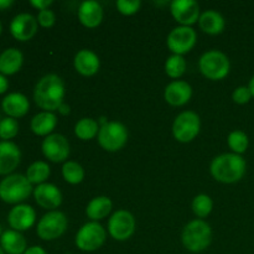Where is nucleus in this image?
Listing matches in <instances>:
<instances>
[{
  "mask_svg": "<svg viewBox=\"0 0 254 254\" xmlns=\"http://www.w3.org/2000/svg\"><path fill=\"white\" fill-rule=\"evenodd\" d=\"M192 97V87L185 81H173L166 86L164 91V98L166 103L173 107L185 106Z\"/></svg>",
  "mask_w": 254,
  "mask_h": 254,
  "instance_id": "a211bd4d",
  "label": "nucleus"
},
{
  "mask_svg": "<svg viewBox=\"0 0 254 254\" xmlns=\"http://www.w3.org/2000/svg\"><path fill=\"white\" fill-rule=\"evenodd\" d=\"M108 232L119 242L129 240L135 232V218L127 210L116 211L108 221Z\"/></svg>",
  "mask_w": 254,
  "mask_h": 254,
  "instance_id": "9b49d317",
  "label": "nucleus"
},
{
  "mask_svg": "<svg viewBox=\"0 0 254 254\" xmlns=\"http://www.w3.org/2000/svg\"><path fill=\"white\" fill-rule=\"evenodd\" d=\"M37 22H39L40 26L45 27V29H49V27H52L56 22V15L52 10L46 9V10H41L37 14Z\"/></svg>",
  "mask_w": 254,
  "mask_h": 254,
  "instance_id": "f704fd0d",
  "label": "nucleus"
},
{
  "mask_svg": "<svg viewBox=\"0 0 254 254\" xmlns=\"http://www.w3.org/2000/svg\"><path fill=\"white\" fill-rule=\"evenodd\" d=\"M2 112L10 118H21L26 116L30 109V102L25 94L19 92H12L4 97L1 102Z\"/></svg>",
  "mask_w": 254,
  "mask_h": 254,
  "instance_id": "6ab92c4d",
  "label": "nucleus"
},
{
  "mask_svg": "<svg viewBox=\"0 0 254 254\" xmlns=\"http://www.w3.org/2000/svg\"><path fill=\"white\" fill-rule=\"evenodd\" d=\"M113 208V202L107 196H97L92 198L86 207V215L93 222L103 220L111 213Z\"/></svg>",
  "mask_w": 254,
  "mask_h": 254,
  "instance_id": "a878e982",
  "label": "nucleus"
},
{
  "mask_svg": "<svg viewBox=\"0 0 254 254\" xmlns=\"http://www.w3.org/2000/svg\"><path fill=\"white\" fill-rule=\"evenodd\" d=\"M42 154L52 163H66L69 155V143L62 134L52 133L41 144Z\"/></svg>",
  "mask_w": 254,
  "mask_h": 254,
  "instance_id": "f8f14e48",
  "label": "nucleus"
},
{
  "mask_svg": "<svg viewBox=\"0 0 254 254\" xmlns=\"http://www.w3.org/2000/svg\"><path fill=\"white\" fill-rule=\"evenodd\" d=\"M184 247L192 253H200L207 250L212 242L211 226L203 220H193L184 227L181 233Z\"/></svg>",
  "mask_w": 254,
  "mask_h": 254,
  "instance_id": "7ed1b4c3",
  "label": "nucleus"
},
{
  "mask_svg": "<svg viewBox=\"0 0 254 254\" xmlns=\"http://www.w3.org/2000/svg\"><path fill=\"white\" fill-rule=\"evenodd\" d=\"M51 175V168L45 161H35L27 168L26 178L32 185H41L46 183L47 179Z\"/></svg>",
  "mask_w": 254,
  "mask_h": 254,
  "instance_id": "cd10ccee",
  "label": "nucleus"
},
{
  "mask_svg": "<svg viewBox=\"0 0 254 254\" xmlns=\"http://www.w3.org/2000/svg\"><path fill=\"white\" fill-rule=\"evenodd\" d=\"M78 20L84 27L94 29L99 26L103 20V7L98 1L86 0L78 7Z\"/></svg>",
  "mask_w": 254,
  "mask_h": 254,
  "instance_id": "aec40b11",
  "label": "nucleus"
},
{
  "mask_svg": "<svg viewBox=\"0 0 254 254\" xmlns=\"http://www.w3.org/2000/svg\"><path fill=\"white\" fill-rule=\"evenodd\" d=\"M24 254H47V252L40 246H32V247L27 248Z\"/></svg>",
  "mask_w": 254,
  "mask_h": 254,
  "instance_id": "4c0bfd02",
  "label": "nucleus"
},
{
  "mask_svg": "<svg viewBox=\"0 0 254 254\" xmlns=\"http://www.w3.org/2000/svg\"><path fill=\"white\" fill-rule=\"evenodd\" d=\"M64 83L55 73L45 74L39 79L34 88V101L39 108L44 112L59 111L60 106L64 103Z\"/></svg>",
  "mask_w": 254,
  "mask_h": 254,
  "instance_id": "f257e3e1",
  "label": "nucleus"
},
{
  "mask_svg": "<svg viewBox=\"0 0 254 254\" xmlns=\"http://www.w3.org/2000/svg\"><path fill=\"white\" fill-rule=\"evenodd\" d=\"M21 151L12 141H0V175H11L19 166Z\"/></svg>",
  "mask_w": 254,
  "mask_h": 254,
  "instance_id": "f3484780",
  "label": "nucleus"
},
{
  "mask_svg": "<svg viewBox=\"0 0 254 254\" xmlns=\"http://www.w3.org/2000/svg\"><path fill=\"white\" fill-rule=\"evenodd\" d=\"M247 164L235 153H225L213 158L210 165V173L216 181L222 184H235L245 176Z\"/></svg>",
  "mask_w": 254,
  "mask_h": 254,
  "instance_id": "f03ea898",
  "label": "nucleus"
},
{
  "mask_svg": "<svg viewBox=\"0 0 254 254\" xmlns=\"http://www.w3.org/2000/svg\"><path fill=\"white\" fill-rule=\"evenodd\" d=\"M57 126V117L56 114L52 112H40L36 116L32 117L31 123H30V128H31L32 133L36 134L39 136H49L52 134Z\"/></svg>",
  "mask_w": 254,
  "mask_h": 254,
  "instance_id": "5701e85b",
  "label": "nucleus"
},
{
  "mask_svg": "<svg viewBox=\"0 0 254 254\" xmlns=\"http://www.w3.org/2000/svg\"><path fill=\"white\" fill-rule=\"evenodd\" d=\"M0 246L6 254H24L27 243L21 232L14 230L4 231L0 237Z\"/></svg>",
  "mask_w": 254,
  "mask_h": 254,
  "instance_id": "b1692460",
  "label": "nucleus"
},
{
  "mask_svg": "<svg viewBox=\"0 0 254 254\" xmlns=\"http://www.w3.org/2000/svg\"><path fill=\"white\" fill-rule=\"evenodd\" d=\"M107 238V231L98 222H87L77 232L74 243L77 248L83 252H94L104 245Z\"/></svg>",
  "mask_w": 254,
  "mask_h": 254,
  "instance_id": "0eeeda50",
  "label": "nucleus"
},
{
  "mask_svg": "<svg viewBox=\"0 0 254 254\" xmlns=\"http://www.w3.org/2000/svg\"><path fill=\"white\" fill-rule=\"evenodd\" d=\"M73 66L79 74L84 77H91L99 71L101 61L97 54H94L91 50L83 49L77 52L74 56Z\"/></svg>",
  "mask_w": 254,
  "mask_h": 254,
  "instance_id": "412c9836",
  "label": "nucleus"
},
{
  "mask_svg": "<svg viewBox=\"0 0 254 254\" xmlns=\"http://www.w3.org/2000/svg\"><path fill=\"white\" fill-rule=\"evenodd\" d=\"M0 254H5L4 250H2V248H1V246H0Z\"/></svg>",
  "mask_w": 254,
  "mask_h": 254,
  "instance_id": "37998d69",
  "label": "nucleus"
},
{
  "mask_svg": "<svg viewBox=\"0 0 254 254\" xmlns=\"http://www.w3.org/2000/svg\"><path fill=\"white\" fill-rule=\"evenodd\" d=\"M99 124L93 118H82L74 126V134L78 139L83 141L92 140L98 135Z\"/></svg>",
  "mask_w": 254,
  "mask_h": 254,
  "instance_id": "bb28decb",
  "label": "nucleus"
},
{
  "mask_svg": "<svg viewBox=\"0 0 254 254\" xmlns=\"http://www.w3.org/2000/svg\"><path fill=\"white\" fill-rule=\"evenodd\" d=\"M62 176L71 185H78L84 179V169L77 161L68 160L62 166Z\"/></svg>",
  "mask_w": 254,
  "mask_h": 254,
  "instance_id": "c85d7f7f",
  "label": "nucleus"
},
{
  "mask_svg": "<svg viewBox=\"0 0 254 254\" xmlns=\"http://www.w3.org/2000/svg\"><path fill=\"white\" fill-rule=\"evenodd\" d=\"M188 68V64L184 56L180 55H171L168 57L165 62V73L168 74L170 78H180L184 76Z\"/></svg>",
  "mask_w": 254,
  "mask_h": 254,
  "instance_id": "c756f323",
  "label": "nucleus"
},
{
  "mask_svg": "<svg viewBox=\"0 0 254 254\" xmlns=\"http://www.w3.org/2000/svg\"><path fill=\"white\" fill-rule=\"evenodd\" d=\"M2 235V230H1V225H0V237H1Z\"/></svg>",
  "mask_w": 254,
  "mask_h": 254,
  "instance_id": "c03bdc74",
  "label": "nucleus"
},
{
  "mask_svg": "<svg viewBox=\"0 0 254 254\" xmlns=\"http://www.w3.org/2000/svg\"><path fill=\"white\" fill-rule=\"evenodd\" d=\"M170 11L180 26H191L200 19V5L195 0H174Z\"/></svg>",
  "mask_w": 254,
  "mask_h": 254,
  "instance_id": "ddd939ff",
  "label": "nucleus"
},
{
  "mask_svg": "<svg viewBox=\"0 0 254 254\" xmlns=\"http://www.w3.org/2000/svg\"><path fill=\"white\" fill-rule=\"evenodd\" d=\"M198 68L211 81H220L230 73L231 64L228 57L218 50H210L200 57Z\"/></svg>",
  "mask_w": 254,
  "mask_h": 254,
  "instance_id": "39448f33",
  "label": "nucleus"
},
{
  "mask_svg": "<svg viewBox=\"0 0 254 254\" xmlns=\"http://www.w3.org/2000/svg\"><path fill=\"white\" fill-rule=\"evenodd\" d=\"M201 119L197 113L185 111L179 114L173 123V135L180 143H190L198 135Z\"/></svg>",
  "mask_w": 254,
  "mask_h": 254,
  "instance_id": "1a4fd4ad",
  "label": "nucleus"
},
{
  "mask_svg": "<svg viewBox=\"0 0 254 254\" xmlns=\"http://www.w3.org/2000/svg\"><path fill=\"white\" fill-rule=\"evenodd\" d=\"M19 133V123L16 119L6 118L0 121V138L4 141H10V139L15 138Z\"/></svg>",
  "mask_w": 254,
  "mask_h": 254,
  "instance_id": "473e14b6",
  "label": "nucleus"
},
{
  "mask_svg": "<svg viewBox=\"0 0 254 254\" xmlns=\"http://www.w3.org/2000/svg\"><path fill=\"white\" fill-rule=\"evenodd\" d=\"M32 192V184L21 174H11L0 181V200L10 205H20Z\"/></svg>",
  "mask_w": 254,
  "mask_h": 254,
  "instance_id": "20e7f679",
  "label": "nucleus"
},
{
  "mask_svg": "<svg viewBox=\"0 0 254 254\" xmlns=\"http://www.w3.org/2000/svg\"><path fill=\"white\" fill-rule=\"evenodd\" d=\"M30 4H31L35 9H37L41 11V10L49 9L50 5L52 4V0H31V1H30Z\"/></svg>",
  "mask_w": 254,
  "mask_h": 254,
  "instance_id": "e433bc0d",
  "label": "nucleus"
},
{
  "mask_svg": "<svg viewBox=\"0 0 254 254\" xmlns=\"http://www.w3.org/2000/svg\"><path fill=\"white\" fill-rule=\"evenodd\" d=\"M252 93L247 86H241L233 91L232 99L237 104H247L252 99Z\"/></svg>",
  "mask_w": 254,
  "mask_h": 254,
  "instance_id": "c9c22d12",
  "label": "nucleus"
},
{
  "mask_svg": "<svg viewBox=\"0 0 254 254\" xmlns=\"http://www.w3.org/2000/svg\"><path fill=\"white\" fill-rule=\"evenodd\" d=\"M1 31H2V25L1 22H0V34H1Z\"/></svg>",
  "mask_w": 254,
  "mask_h": 254,
  "instance_id": "a18cd8bd",
  "label": "nucleus"
},
{
  "mask_svg": "<svg viewBox=\"0 0 254 254\" xmlns=\"http://www.w3.org/2000/svg\"><path fill=\"white\" fill-rule=\"evenodd\" d=\"M117 9L122 15L130 16V15L136 14L141 6L140 0H118L116 2Z\"/></svg>",
  "mask_w": 254,
  "mask_h": 254,
  "instance_id": "72a5a7b5",
  "label": "nucleus"
},
{
  "mask_svg": "<svg viewBox=\"0 0 254 254\" xmlns=\"http://www.w3.org/2000/svg\"><path fill=\"white\" fill-rule=\"evenodd\" d=\"M198 25L203 32L208 35H218L225 30V17L216 10H206L200 15Z\"/></svg>",
  "mask_w": 254,
  "mask_h": 254,
  "instance_id": "393cba45",
  "label": "nucleus"
},
{
  "mask_svg": "<svg viewBox=\"0 0 254 254\" xmlns=\"http://www.w3.org/2000/svg\"><path fill=\"white\" fill-rule=\"evenodd\" d=\"M7 88H9V81H7V78L4 74L0 73V94L5 93Z\"/></svg>",
  "mask_w": 254,
  "mask_h": 254,
  "instance_id": "58836bf2",
  "label": "nucleus"
},
{
  "mask_svg": "<svg viewBox=\"0 0 254 254\" xmlns=\"http://www.w3.org/2000/svg\"><path fill=\"white\" fill-rule=\"evenodd\" d=\"M39 22L34 15L29 12H21L14 16L10 22V34L17 41H29L36 35Z\"/></svg>",
  "mask_w": 254,
  "mask_h": 254,
  "instance_id": "4468645a",
  "label": "nucleus"
},
{
  "mask_svg": "<svg viewBox=\"0 0 254 254\" xmlns=\"http://www.w3.org/2000/svg\"><path fill=\"white\" fill-rule=\"evenodd\" d=\"M12 4H14L12 0H0V11H1V10H6L7 7L11 6Z\"/></svg>",
  "mask_w": 254,
  "mask_h": 254,
  "instance_id": "a19ab883",
  "label": "nucleus"
},
{
  "mask_svg": "<svg viewBox=\"0 0 254 254\" xmlns=\"http://www.w3.org/2000/svg\"><path fill=\"white\" fill-rule=\"evenodd\" d=\"M213 208V201L212 198L205 193H200V195L195 196L192 200V211L198 218L207 217L211 213Z\"/></svg>",
  "mask_w": 254,
  "mask_h": 254,
  "instance_id": "2f4dec72",
  "label": "nucleus"
},
{
  "mask_svg": "<svg viewBox=\"0 0 254 254\" xmlns=\"http://www.w3.org/2000/svg\"><path fill=\"white\" fill-rule=\"evenodd\" d=\"M248 88H250L251 93H252V96L254 97V76L251 78L250 81V84H248Z\"/></svg>",
  "mask_w": 254,
  "mask_h": 254,
  "instance_id": "79ce46f5",
  "label": "nucleus"
},
{
  "mask_svg": "<svg viewBox=\"0 0 254 254\" xmlns=\"http://www.w3.org/2000/svg\"><path fill=\"white\" fill-rule=\"evenodd\" d=\"M36 221V212L34 208L26 203H20L15 205L7 215V222L11 230L22 232L27 231L35 225Z\"/></svg>",
  "mask_w": 254,
  "mask_h": 254,
  "instance_id": "2eb2a0df",
  "label": "nucleus"
},
{
  "mask_svg": "<svg viewBox=\"0 0 254 254\" xmlns=\"http://www.w3.org/2000/svg\"><path fill=\"white\" fill-rule=\"evenodd\" d=\"M22 64H24V55L15 47L6 49L0 54V73L4 76H10L19 72Z\"/></svg>",
  "mask_w": 254,
  "mask_h": 254,
  "instance_id": "4be33fe9",
  "label": "nucleus"
},
{
  "mask_svg": "<svg viewBox=\"0 0 254 254\" xmlns=\"http://www.w3.org/2000/svg\"><path fill=\"white\" fill-rule=\"evenodd\" d=\"M227 143L233 153L238 154V155H242L243 153L247 151L248 145H250V139H248V135L245 131L233 130L228 135Z\"/></svg>",
  "mask_w": 254,
  "mask_h": 254,
  "instance_id": "7c9ffc66",
  "label": "nucleus"
},
{
  "mask_svg": "<svg viewBox=\"0 0 254 254\" xmlns=\"http://www.w3.org/2000/svg\"><path fill=\"white\" fill-rule=\"evenodd\" d=\"M34 197L40 207L55 211L62 203V192L56 185L50 183L37 185L34 189Z\"/></svg>",
  "mask_w": 254,
  "mask_h": 254,
  "instance_id": "dca6fc26",
  "label": "nucleus"
},
{
  "mask_svg": "<svg viewBox=\"0 0 254 254\" xmlns=\"http://www.w3.org/2000/svg\"><path fill=\"white\" fill-rule=\"evenodd\" d=\"M59 113L61 114V116H68V114L71 113V107H69L68 104H66L64 102V103H62L61 106H60Z\"/></svg>",
  "mask_w": 254,
  "mask_h": 254,
  "instance_id": "ea45409f",
  "label": "nucleus"
},
{
  "mask_svg": "<svg viewBox=\"0 0 254 254\" xmlns=\"http://www.w3.org/2000/svg\"><path fill=\"white\" fill-rule=\"evenodd\" d=\"M67 225L68 221L64 212L57 210L49 211L46 215L40 218L37 223V236L42 241H55L66 232Z\"/></svg>",
  "mask_w": 254,
  "mask_h": 254,
  "instance_id": "6e6552de",
  "label": "nucleus"
},
{
  "mask_svg": "<svg viewBox=\"0 0 254 254\" xmlns=\"http://www.w3.org/2000/svg\"><path fill=\"white\" fill-rule=\"evenodd\" d=\"M98 144L109 153L123 149L128 141V129L121 122L112 121L102 126L98 131Z\"/></svg>",
  "mask_w": 254,
  "mask_h": 254,
  "instance_id": "423d86ee",
  "label": "nucleus"
},
{
  "mask_svg": "<svg viewBox=\"0 0 254 254\" xmlns=\"http://www.w3.org/2000/svg\"><path fill=\"white\" fill-rule=\"evenodd\" d=\"M197 34L191 26H178L170 31L166 39V45L173 55L188 54L195 47Z\"/></svg>",
  "mask_w": 254,
  "mask_h": 254,
  "instance_id": "9d476101",
  "label": "nucleus"
}]
</instances>
